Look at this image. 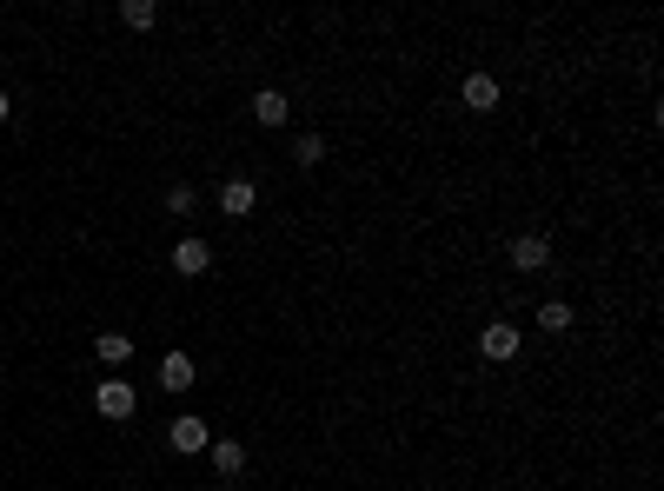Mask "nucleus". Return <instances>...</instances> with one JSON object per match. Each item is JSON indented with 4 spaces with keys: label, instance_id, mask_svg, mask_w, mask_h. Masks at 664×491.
Instances as JSON below:
<instances>
[{
    "label": "nucleus",
    "instance_id": "obj_1",
    "mask_svg": "<svg viewBox=\"0 0 664 491\" xmlns=\"http://www.w3.org/2000/svg\"><path fill=\"white\" fill-rule=\"evenodd\" d=\"M133 405H140V399H133L127 379H100V385H93V412H100V419H133Z\"/></svg>",
    "mask_w": 664,
    "mask_h": 491
},
{
    "label": "nucleus",
    "instance_id": "obj_2",
    "mask_svg": "<svg viewBox=\"0 0 664 491\" xmlns=\"http://www.w3.org/2000/svg\"><path fill=\"white\" fill-rule=\"evenodd\" d=\"M512 266H518V273H545V266H552V239H545V233H518L512 239Z\"/></svg>",
    "mask_w": 664,
    "mask_h": 491
},
{
    "label": "nucleus",
    "instance_id": "obj_3",
    "mask_svg": "<svg viewBox=\"0 0 664 491\" xmlns=\"http://www.w3.org/2000/svg\"><path fill=\"white\" fill-rule=\"evenodd\" d=\"M166 445H173V452H206V445H213V425H200L193 419V412H186V419H173V432H166Z\"/></svg>",
    "mask_w": 664,
    "mask_h": 491
},
{
    "label": "nucleus",
    "instance_id": "obj_4",
    "mask_svg": "<svg viewBox=\"0 0 664 491\" xmlns=\"http://www.w3.org/2000/svg\"><path fill=\"white\" fill-rule=\"evenodd\" d=\"M253 200H259V186L246 180V173H233V180L220 186V213L226 219H246V213H253Z\"/></svg>",
    "mask_w": 664,
    "mask_h": 491
},
{
    "label": "nucleus",
    "instance_id": "obj_5",
    "mask_svg": "<svg viewBox=\"0 0 664 491\" xmlns=\"http://www.w3.org/2000/svg\"><path fill=\"white\" fill-rule=\"evenodd\" d=\"M479 352H485L492 365L518 359V326H505V319H498V326H485V332H479Z\"/></svg>",
    "mask_w": 664,
    "mask_h": 491
},
{
    "label": "nucleus",
    "instance_id": "obj_6",
    "mask_svg": "<svg viewBox=\"0 0 664 491\" xmlns=\"http://www.w3.org/2000/svg\"><path fill=\"white\" fill-rule=\"evenodd\" d=\"M193 379H200L193 352H166V359H160V385H166V392H193Z\"/></svg>",
    "mask_w": 664,
    "mask_h": 491
},
{
    "label": "nucleus",
    "instance_id": "obj_7",
    "mask_svg": "<svg viewBox=\"0 0 664 491\" xmlns=\"http://www.w3.org/2000/svg\"><path fill=\"white\" fill-rule=\"evenodd\" d=\"M206 266H213V246H206V239H180V246H173V273L180 279H200Z\"/></svg>",
    "mask_w": 664,
    "mask_h": 491
},
{
    "label": "nucleus",
    "instance_id": "obj_8",
    "mask_svg": "<svg viewBox=\"0 0 664 491\" xmlns=\"http://www.w3.org/2000/svg\"><path fill=\"white\" fill-rule=\"evenodd\" d=\"M286 113H293V100H286L279 87H259L253 93V120H259V127H286Z\"/></svg>",
    "mask_w": 664,
    "mask_h": 491
},
{
    "label": "nucleus",
    "instance_id": "obj_9",
    "mask_svg": "<svg viewBox=\"0 0 664 491\" xmlns=\"http://www.w3.org/2000/svg\"><path fill=\"white\" fill-rule=\"evenodd\" d=\"M206 452H213V472H220V478H240L246 472V445H240V438H213Z\"/></svg>",
    "mask_w": 664,
    "mask_h": 491
},
{
    "label": "nucleus",
    "instance_id": "obj_10",
    "mask_svg": "<svg viewBox=\"0 0 664 491\" xmlns=\"http://www.w3.org/2000/svg\"><path fill=\"white\" fill-rule=\"evenodd\" d=\"M465 107H472V113L498 107V80H492V73H465Z\"/></svg>",
    "mask_w": 664,
    "mask_h": 491
},
{
    "label": "nucleus",
    "instance_id": "obj_11",
    "mask_svg": "<svg viewBox=\"0 0 664 491\" xmlns=\"http://www.w3.org/2000/svg\"><path fill=\"white\" fill-rule=\"evenodd\" d=\"M93 359H100V365H127L133 339H127V332H93Z\"/></svg>",
    "mask_w": 664,
    "mask_h": 491
},
{
    "label": "nucleus",
    "instance_id": "obj_12",
    "mask_svg": "<svg viewBox=\"0 0 664 491\" xmlns=\"http://www.w3.org/2000/svg\"><path fill=\"white\" fill-rule=\"evenodd\" d=\"M120 20H127L133 34H147L153 20H160V7H153V0H120Z\"/></svg>",
    "mask_w": 664,
    "mask_h": 491
},
{
    "label": "nucleus",
    "instance_id": "obj_13",
    "mask_svg": "<svg viewBox=\"0 0 664 491\" xmlns=\"http://www.w3.org/2000/svg\"><path fill=\"white\" fill-rule=\"evenodd\" d=\"M538 326H545V332H572V306H565V299L538 306Z\"/></svg>",
    "mask_w": 664,
    "mask_h": 491
},
{
    "label": "nucleus",
    "instance_id": "obj_14",
    "mask_svg": "<svg viewBox=\"0 0 664 491\" xmlns=\"http://www.w3.org/2000/svg\"><path fill=\"white\" fill-rule=\"evenodd\" d=\"M293 160H299V166H319V160H326V140H319V133H299V140H293Z\"/></svg>",
    "mask_w": 664,
    "mask_h": 491
},
{
    "label": "nucleus",
    "instance_id": "obj_15",
    "mask_svg": "<svg viewBox=\"0 0 664 491\" xmlns=\"http://www.w3.org/2000/svg\"><path fill=\"white\" fill-rule=\"evenodd\" d=\"M166 213H193V186H166Z\"/></svg>",
    "mask_w": 664,
    "mask_h": 491
},
{
    "label": "nucleus",
    "instance_id": "obj_16",
    "mask_svg": "<svg viewBox=\"0 0 664 491\" xmlns=\"http://www.w3.org/2000/svg\"><path fill=\"white\" fill-rule=\"evenodd\" d=\"M7 113H14V100H7V93H0V127H7Z\"/></svg>",
    "mask_w": 664,
    "mask_h": 491
}]
</instances>
